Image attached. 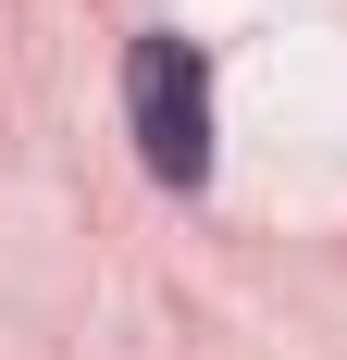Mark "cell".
Wrapping results in <instances>:
<instances>
[{"mask_svg": "<svg viewBox=\"0 0 347 360\" xmlns=\"http://www.w3.org/2000/svg\"><path fill=\"white\" fill-rule=\"evenodd\" d=\"M124 124H137V162L162 186H199L211 174V63L186 50V37L149 25L137 50H124Z\"/></svg>", "mask_w": 347, "mask_h": 360, "instance_id": "1", "label": "cell"}]
</instances>
